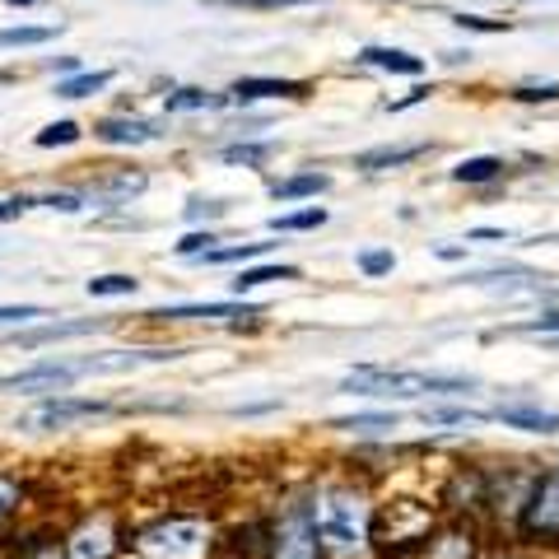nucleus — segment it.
Masks as SVG:
<instances>
[{
	"label": "nucleus",
	"instance_id": "obj_39",
	"mask_svg": "<svg viewBox=\"0 0 559 559\" xmlns=\"http://www.w3.org/2000/svg\"><path fill=\"white\" fill-rule=\"evenodd\" d=\"M43 205H51V210H61V215H75V210H84V201L75 197V191H57V197H47Z\"/></svg>",
	"mask_w": 559,
	"mask_h": 559
},
{
	"label": "nucleus",
	"instance_id": "obj_34",
	"mask_svg": "<svg viewBox=\"0 0 559 559\" xmlns=\"http://www.w3.org/2000/svg\"><path fill=\"white\" fill-rule=\"evenodd\" d=\"M33 318H43L38 304H14V308H0V326H24Z\"/></svg>",
	"mask_w": 559,
	"mask_h": 559
},
{
	"label": "nucleus",
	"instance_id": "obj_18",
	"mask_svg": "<svg viewBox=\"0 0 559 559\" xmlns=\"http://www.w3.org/2000/svg\"><path fill=\"white\" fill-rule=\"evenodd\" d=\"M419 154H429L425 140H419V145H382V150H364L359 159H355V168H364V173H378V168L411 164V159H419Z\"/></svg>",
	"mask_w": 559,
	"mask_h": 559
},
{
	"label": "nucleus",
	"instance_id": "obj_32",
	"mask_svg": "<svg viewBox=\"0 0 559 559\" xmlns=\"http://www.w3.org/2000/svg\"><path fill=\"white\" fill-rule=\"evenodd\" d=\"M513 98L518 103H555L559 98V84H518Z\"/></svg>",
	"mask_w": 559,
	"mask_h": 559
},
{
	"label": "nucleus",
	"instance_id": "obj_20",
	"mask_svg": "<svg viewBox=\"0 0 559 559\" xmlns=\"http://www.w3.org/2000/svg\"><path fill=\"white\" fill-rule=\"evenodd\" d=\"M326 187H331L326 173H299V178L275 182L271 197H275V201H299V197H318V191H326Z\"/></svg>",
	"mask_w": 559,
	"mask_h": 559
},
{
	"label": "nucleus",
	"instance_id": "obj_23",
	"mask_svg": "<svg viewBox=\"0 0 559 559\" xmlns=\"http://www.w3.org/2000/svg\"><path fill=\"white\" fill-rule=\"evenodd\" d=\"M108 70H90V75H70V80H61L57 84V98H90V94H98V90H108Z\"/></svg>",
	"mask_w": 559,
	"mask_h": 559
},
{
	"label": "nucleus",
	"instance_id": "obj_14",
	"mask_svg": "<svg viewBox=\"0 0 559 559\" xmlns=\"http://www.w3.org/2000/svg\"><path fill=\"white\" fill-rule=\"evenodd\" d=\"M489 419H499L503 429H522V433H559V415L540 406H495Z\"/></svg>",
	"mask_w": 559,
	"mask_h": 559
},
{
	"label": "nucleus",
	"instance_id": "obj_21",
	"mask_svg": "<svg viewBox=\"0 0 559 559\" xmlns=\"http://www.w3.org/2000/svg\"><path fill=\"white\" fill-rule=\"evenodd\" d=\"M168 112H205V108H224V94H205V90H178L164 98Z\"/></svg>",
	"mask_w": 559,
	"mask_h": 559
},
{
	"label": "nucleus",
	"instance_id": "obj_40",
	"mask_svg": "<svg viewBox=\"0 0 559 559\" xmlns=\"http://www.w3.org/2000/svg\"><path fill=\"white\" fill-rule=\"evenodd\" d=\"M457 24L462 28H476V33H503V28H509V20H476V14H457Z\"/></svg>",
	"mask_w": 559,
	"mask_h": 559
},
{
	"label": "nucleus",
	"instance_id": "obj_27",
	"mask_svg": "<svg viewBox=\"0 0 559 559\" xmlns=\"http://www.w3.org/2000/svg\"><path fill=\"white\" fill-rule=\"evenodd\" d=\"M57 28H38V24H20V28H0V47H38L51 43Z\"/></svg>",
	"mask_w": 559,
	"mask_h": 559
},
{
	"label": "nucleus",
	"instance_id": "obj_13",
	"mask_svg": "<svg viewBox=\"0 0 559 559\" xmlns=\"http://www.w3.org/2000/svg\"><path fill=\"white\" fill-rule=\"evenodd\" d=\"M150 322H219V318H261V308L248 304H182V308H159L145 312Z\"/></svg>",
	"mask_w": 559,
	"mask_h": 559
},
{
	"label": "nucleus",
	"instance_id": "obj_38",
	"mask_svg": "<svg viewBox=\"0 0 559 559\" xmlns=\"http://www.w3.org/2000/svg\"><path fill=\"white\" fill-rule=\"evenodd\" d=\"M219 5H252V10H285V5H312V0H219Z\"/></svg>",
	"mask_w": 559,
	"mask_h": 559
},
{
	"label": "nucleus",
	"instance_id": "obj_15",
	"mask_svg": "<svg viewBox=\"0 0 559 559\" xmlns=\"http://www.w3.org/2000/svg\"><path fill=\"white\" fill-rule=\"evenodd\" d=\"M24 503H28V485L20 471H0V540L10 536V527L24 518Z\"/></svg>",
	"mask_w": 559,
	"mask_h": 559
},
{
	"label": "nucleus",
	"instance_id": "obj_42",
	"mask_svg": "<svg viewBox=\"0 0 559 559\" xmlns=\"http://www.w3.org/2000/svg\"><path fill=\"white\" fill-rule=\"evenodd\" d=\"M10 5H33V0H10Z\"/></svg>",
	"mask_w": 559,
	"mask_h": 559
},
{
	"label": "nucleus",
	"instance_id": "obj_5",
	"mask_svg": "<svg viewBox=\"0 0 559 559\" xmlns=\"http://www.w3.org/2000/svg\"><path fill=\"white\" fill-rule=\"evenodd\" d=\"M66 559H127L131 550V527L112 509H90L70 527H61Z\"/></svg>",
	"mask_w": 559,
	"mask_h": 559
},
{
	"label": "nucleus",
	"instance_id": "obj_33",
	"mask_svg": "<svg viewBox=\"0 0 559 559\" xmlns=\"http://www.w3.org/2000/svg\"><path fill=\"white\" fill-rule=\"evenodd\" d=\"M392 266H396V257L382 252V248H378V252H359V271H364V275H388Z\"/></svg>",
	"mask_w": 559,
	"mask_h": 559
},
{
	"label": "nucleus",
	"instance_id": "obj_24",
	"mask_svg": "<svg viewBox=\"0 0 559 559\" xmlns=\"http://www.w3.org/2000/svg\"><path fill=\"white\" fill-rule=\"evenodd\" d=\"M322 224H326V210L308 205V210H294V215H275L271 229L275 234H299V229H322Z\"/></svg>",
	"mask_w": 559,
	"mask_h": 559
},
{
	"label": "nucleus",
	"instance_id": "obj_36",
	"mask_svg": "<svg viewBox=\"0 0 559 559\" xmlns=\"http://www.w3.org/2000/svg\"><path fill=\"white\" fill-rule=\"evenodd\" d=\"M224 159L229 164H261L266 159V145H229L224 150Z\"/></svg>",
	"mask_w": 559,
	"mask_h": 559
},
{
	"label": "nucleus",
	"instance_id": "obj_6",
	"mask_svg": "<svg viewBox=\"0 0 559 559\" xmlns=\"http://www.w3.org/2000/svg\"><path fill=\"white\" fill-rule=\"evenodd\" d=\"M261 559H322L318 532L308 518V499L280 503V513L261 527Z\"/></svg>",
	"mask_w": 559,
	"mask_h": 559
},
{
	"label": "nucleus",
	"instance_id": "obj_11",
	"mask_svg": "<svg viewBox=\"0 0 559 559\" xmlns=\"http://www.w3.org/2000/svg\"><path fill=\"white\" fill-rule=\"evenodd\" d=\"M0 559H66V546H61V527H20L0 540Z\"/></svg>",
	"mask_w": 559,
	"mask_h": 559
},
{
	"label": "nucleus",
	"instance_id": "obj_19",
	"mask_svg": "<svg viewBox=\"0 0 559 559\" xmlns=\"http://www.w3.org/2000/svg\"><path fill=\"white\" fill-rule=\"evenodd\" d=\"M359 61L378 66V70H396V75H419V70H425V61L411 57V51H396V47H364Z\"/></svg>",
	"mask_w": 559,
	"mask_h": 559
},
{
	"label": "nucleus",
	"instance_id": "obj_7",
	"mask_svg": "<svg viewBox=\"0 0 559 559\" xmlns=\"http://www.w3.org/2000/svg\"><path fill=\"white\" fill-rule=\"evenodd\" d=\"M522 546H559V466L532 480V495L513 522Z\"/></svg>",
	"mask_w": 559,
	"mask_h": 559
},
{
	"label": "nucleus",
	"instance_id": "obj_29",
	"mask_svg": "<svg viewBox=\"0 0 559 559\" xmlns=\"http://www.w3.org/2000/svg\"><path fill=\"white\" fill-rule=\"evenodd\" d=\"M80 140V127L75 121H51L47 131H38V140H33V145L38 150H51V145H75Z\"/></svg>",
	"mask_w": 559,
	"mask_h": 559
},
{
	"label": "nucleus",
	"instance_id": "obj_2",
	"mask_svg": "<svg viewBox=\"0 0 559 559\" xmlns=\"http://www.w3.org/2000/svg\"><path fill=\"white\" fill-rule=\"evenodd\" d=\"M224 536L210 513H159L145 527H131L127 559H219Z\"/></svg>",
	"mask_w": 559,
	"mask_h": 559
},
{
	"label": "nucleus",
	"instance_id": "obj_41",
	"mask_svg": "<svg viewBox=\"0 0 559 559\" xmlns=\"http://www.w3.org/2000/svg\"><path fill=\"white\" fill-rule=\"evenodd\" d=\"M219 210H224V205H201V201H197V205L187 210V215H191V219H205V215H219Z\"/></svg>",
	"mask_w": 559,
	"mask_h": 559
},
{
	"label": "nucleus",
	"instance_id": "obj_4",
	"mask_svg": "<svg viewBox=\"0 0 559 559\" xmlns=\"http://www.w3.org/2000/svg\"><path fill=\"white\" fill-rule=\"evenodd\" d=\"M433 527H439L433 503H419V499L382 503V509H373V555H382V559L419 555V546L429 540Z\"/></svg>",
	"mask_w": 559,
	"mask_h": 559
},
{
	"label": "nucleus",
	"instance_id": "obj_12",
	"mask_svg": "<svg viewBox=\"0 0 559 559\" xmlns=\"http://www.w3.org/2000/svg\"><path fill=\"white\" fill-rule=\"evenodd\" d=\"M108 318H80V322H47V326H33V331H10V341L20 349H38V345H51V341H75V336H90V331H103Z\"/></svg>",
	"mask_w": 559,
	"mask_h": 559
},
{
	"label": "nucleus",
	"instance_id": "obj_8",
	"mask_svg": "<svg viewBox=\"0 0 559 559\" xmlns=\"http://www.w3.org/2000/svg\"><path fill=\"white\" fill-rule=\"evenodd\" d=\"M98 415H112L108 401L51 392V396H43V401H33L24 415H14V429H24V433H57V429L80 425V419H98Z\"/></svg>",
	"mask_w": 559,
	"mask_h": 559
},
{
	"label": "nucleus",
	"instance_id": "obj_22",
	"mask_svg": "<svg viewBox=\"0 0 559 559\" xmlns=\"http://www.w3.org/2000/svg\"><path fill=\"white\" fill-rule=\"evenodd\" d=\"M503 173V159H495V154H480V159H462L457 168H452V178L457 182H495Z\"/></svg>",
	"mask_w": 559,
	"mask_h": 559
},
{
	"label": "nucleus",
	"instance_id": "obj_31",
	"mask_svg": "<svg viewBox=\"0 0 559 559\" xmlns=\"http://www.w3.org/2000/svg\"><path fill=\"white\" fill-rule=\"evenodd\" d=\"M425 419L429 425H485L489 415H480V411H425Z\"/></svg>",
	"mask_w": 559,
	"mask_h": 559
},
{
	"label": "nucleus",
	"instance_id": "obj_10",
	"mask_svg": "<svg viewBox=\"0 0 559 559\" xmlns=\"http://www.w3.org/2000/svg\"><path fill=\"white\" fill-rule=\"evenodd\" d=\"M75 378H80V359H38V364H28V369H20V373H5L0 378V388L51 396V392H66Z\"/></svg>",
	"mask_w": 559,
	"mask_h": 559
},
{
	"label": "nucleus",
	"instance_id": "obj_25",
	"mask_svg": "<svg viewBox=\"0 0 559 559\" xmlns=\"http://www.w3.org/2000/svg\"><path fill=\"white\" fill-rule=\"evenodd\" d=\"M271 280H299V271L294 266H257V271H242L238 280H234V294L242 299L248 289H257V285H271Z\"/></svg>",
	"mask_w": 559,
	"mask_h": 559
},
{
	"label": "nucleus",
	"instance_id": "obj_16",
	"mask_svg": "<svg viewBox=\"0 0 559 559\" xmlns=\"http://www.w3.org/2000/svg\"><path fill=\"white\" fill-rule=\"evenodd\" d=\"M308 90L299 80H261V75H248V80H238L234 84V98L242 103H252V98H304Z\"/></svg>",
	"mask_w": 559,
	"mask_h": 559
},
{
	"label": "nucleus",
	"instance_id": "obj_35",
	"mask_svg": "<svg viewBox=\"0 0 559 559\" xmlns=\"http://www.w3.org/2000/svg\"><path fill=\"white\" fill-rule=\"evenodd\" d=\"M210 242H215V234H187L178 242V257H205V252H215Z\"/></svg>",
	"mask_w": 559,
	"mask_h": 559
},
{
	"label": "nucleus",
	"instance_id": "obj_1",
	"mask_svg": "<svg viewBox=\"0 0 559 559\" xmlns=\"http://www.w3.org/2000/svg\"><path fill=\"white\" fill-rule=\"evenodd\" d=\"M373 495L349 480H326L308 495V518L318 532L322 559H369L373 555Z\"/></svg>",
	"mask_w": 559,
	"mask_h": 559
},
{
	"label": "nucleus",
	"instance_id": "obj_26",
	"mask_svg": "<svg viewBox=\"0 0 559 559\" xmlns=\"http://www.w3.org/2000/svg\"><path fill=\"white\" fill-rule=\"evenodd\" d=\"M140 289V280L135 275H94L90 280V294L94 299H127V294Z\"/></svg>",
	"mask_w": 559,
	"mask_h": 559
},
{
	"label": "nucleus",
	"instance_id": "obj_28",
	"mask_svg": "<svg viewBox=\"0 0 559 559\" xmlns=\"http://www.w3.org/2000/svg\"><path fill=\"white\" fill-rule=\"evenodd\" d=\"M261 252H271V242H242V248H215V252H205L210 266H229V261H252Z\"/></svg>",
	"mask_w": 559,
	"mask_h": 559
},
{
	"label": "nucleus",
	"instance_id": "obj_9",
	"mask_svg": "<svg viewBox=\"0 0 559 559\" xmlns=\"http://www.w3.org/2000/svg\"><path fill=\"white\" fill-rule=\"evenodd\" d=\"M480 550H485V536H480L476 522L452 518L443 527L429 532V540L419 546V559H480Z\"/></svg>",
	"mask_w": 559,
	"mask_h": 559
},
{
	"label": "nucleus",
	"instance_id": "obj_3",
	"mask_svg": "<svg viewBox=\"0 0 559 559\" xmlns=\"http://www.w3.org/2000/svg\"><path fill=\"white\" fill-rule=\"evenodd\" d=\"M476 378H452V373H425V369H355L341 392L349 396H396V401H415V396H457V392H471Z\"/></svg>",
	"mask_w": 559,
	"mask_h": 559
},
{
	"label": "nucleus",
	"instance_id": "obj_17",
	"mask_svg": "<svg viewBox=\"0 0 559 559\" xmlns=\"http://www.w3.org/2000/svg\"><path fill=\"white\" fill-rule=\"evenodd\" d=\"M98 140H108V145H145V140H154L159 131L150 127V121H127V117H108L94 127Z\"/></svg>",
	"mask_w": 559,
	"mask_h": 559
},
{
	"label": "nucleus",
	"instance_id": "obj_37",
	"mask_svg": "<svg viewBox=\"0 0 559 559\" xmlns=\"http://www.w3.org/2000/svg\"><path fill=\"white\" fill-rule=\"evenodd\" d=\"M522 331H527V336H559V312H546V318L522 322Z\"/></svg>",
	"mask_w": 559,
	"mask_h": 559
},
{
	"label": "nucleus",
	"instance_id": "obj_30",
	"mask_svg": "<svg viewBox=\"0 0 559 559\" xmlns=\"http://www.w3.org/2000/svg\"><path fill=\"white\" fill-rule=\"evenodd\" d=\"M336 429H349V433H369V429H396V415H355V419H336Z\"/></svg>",
	"mask_w": 559,
	"mask_h": 559
}]
</instances>
